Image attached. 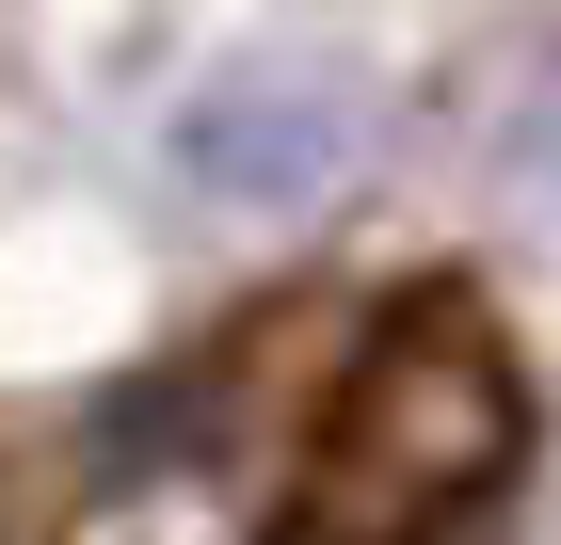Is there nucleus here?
Returning <instances> with one entry per match:
<instances>
[{
  "label": "nucleus",
  "instance_id": "obj_1",
  "mask_svg": "<svg viewBox=\"0 0 561 545\" xmlns=\"http://www.w3.org/2000/svg\"><path fill=\"white\" fill-rule=\"evenodd\" d=\"M529 353L466 273L353 289L273 353L241 545H514L529 513Z\"/></svg>",
  "mask_w": 561,
  "mask_h": 545
}]
</instances>
